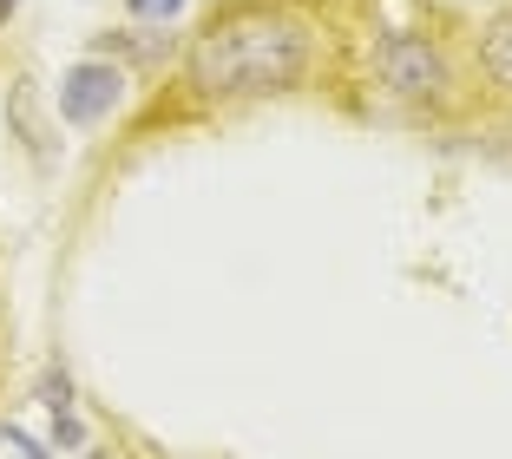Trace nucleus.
I'll return each mask as SVG.
<instances>
[{"instance_id": "7", "label": "nucleus", "mask_w": 512, "mask_h": 459, "mask_svg": "<svg viewBox=\"0 0 512 459\" xmlns=\"http://www.w3.org/2000/svg\"><path fill=\"white\" fill-rule=\"evenodd\" d=\"M40 400L53 407V414H73V381H66L60 368H46L40 374Z\"/></svg>"}, {"instance_id": "4", "label": "nucleus", "mask_w": 512, "mask_h": 459, "mask_svg": "<svg viewBox=\"0 0 512 459\" xmlns=\"http://www.w3.org/2000/svg\"><path fill=\"white\" fill-rule=\"evenodd\" d=\"M7 125H14L20 145H33V164H40V171H53V158H60V151H53V138H46V125H40V105H33V79L27 73H20L14 92H7Z\"/></svg>"}, {"instance_id": "5", "label": "nucleus", "mask_w": 512, "mask_h": 459, "mask_svg": "<svg viewBox=\"0 0 512 459\" xmlns=\"http://www.w3.org/2000/svg\"><path fill=\"white\" fill-rule=\"evenodd\" d=\"M473 66H480V79H486V86L512 92V14L486 20V27L473 33Z\"/></svg>"}, {"instance_id": "11", "label": "nucleus", "mask_w": 512, "mask_h": 459, "mask_svg": "<svg viewBox=\"0 0 512 459\" xmlns=\"http://www.w3.org/2000/svg\"><path fill=\"white\" fill-rule=\"evenodd\" d=\"M14 7H20V0H0V27H7V20H14Z\"/></svg>"}, {"instance_id": "1", "label": "nucleus", "mask_w": 512, "mask_h": 459, "mask_svg": "<svg viewBox=\"0 0 512 459\" xmlns=\"http://www.w3.org/2000/svg\"><path fill=\"white\" fill-rule=\"evenodd\" d=\"M316 66V27L283 0H243L197 27L184 46V86L211 105L283 99Z\"/></svg>"}, {"instance_id": "2", "label": "nucleus", "mask_w": 512, "mask_h": 459, "mask_svg": "<svg viewBox=\"0 0 512 459\" xmlns=\"http://www.w3.org/2000/svg\"><path fill=\"white\" fill-rule=\"evenodd\" d=\"M368 79L394 112H440L460 92V60L427 27H388L368 46Z\"/></svg>"}, {"instance_id": "10", "label": "nucleus", "mask_w": 512, "mask_h": 459, "mask_svg": "<svg viewBox=\"0 0 512 459\" xmlns=\"http://www.w3.org/2000/svg\"><path fill=\"white\" fill-rule=\"evenodd\" d=\"M0 440H7V446H20V459H53V453H46V446H40V440H33V433H20V427H7V420H0Z\"/></svg>"}, {"instance_id": "6", "label": "nucleus", "mask_w": 512, "mask_h": 459, "mask_svg": "<svg viewBox=\"0 0 512 459\" xmlns=\"http://www.w3.org/2000/svg\"><path fill=\"white\" fill-rule=\"evenodd\" d=\"M92 53H106V60H132V66H158L171 53V40L165 33H99V40H92Z\"/></svg>"}, {"instance_id": "8", "label": "nucleus", "mask_w": 512, "mask_h": 459, "mask_svg": "<svg viewBox=\"0 0 512 459\" xmlns=\"http://www.w3.org/2000/svg\"><path fill=\"white\" fill-rule=\"evenodd\" d=\"M125 14L132 20H171V14H184V0H125Z\"/></svg>"}, {"instance_id": "9", "label": "nucleus", "mask_w": 512, "mask_h": 459, "mask_svg": "<svg viewBox=\"0 0 512 459\" xmlns=\"http://www.w3.org/2000/svg\"><path fill=\"white\" fill-rule=\"evenodd\" d=\"M53 440H60V453H79V446H86V427H79V414H53Z\"/></svg>"}, {"instance_id": "3", "label": "nucleus", "mask_w": 512, "mask_h": 459, "mask_svg": "<svg viewBox=\"0 0 512 459\" xmlns=\"http://www.w3.org/2000/svg\"><path fill=\"white\" fill-rule=\"evenodd\" d=\"M125 92H132V73H125L119 60H106V53L73 60L66 79H60V119L79 125V132H92V125H106L125 105Z\"/></svg>"}]
</instances>
